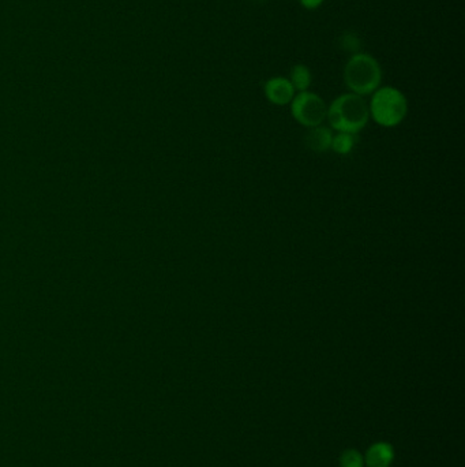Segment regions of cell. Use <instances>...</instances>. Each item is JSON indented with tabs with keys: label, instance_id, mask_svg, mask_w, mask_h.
Returning <instances> with one entry per match:
<instances>
[{
	"label": "cell",
	"instance_id": "1",
	"mask_svg": "<svg viewBox=\"0 0 465 467\" xmlns=\"http://www.w3.org/2000/svg\"><path fill=\"white\" fill-rule=\"evenodd\" d=\"M326 119L337 133L357 134L366 128L370 119L368 104L363 96L344 93L327 107Z\"/></svg>",
	"mask_w": 465,
	"mask_h": 467
},
{
	"label": "cell",
	"instance_id": "2",
	"mask_svg": "<svg viewBox=\"0 0 465 467\" xmlns=\"http://www.w3.org/2000/svg\"><path fill=\"white\" fill-rule=\"evenodd\" d=\"M344 82L351 93L373 95L382 82V69L378 60L368 53H355L344 67Z\"/></svg>",
	"mask_w": 465,
	"mask_h": 467
},
{
	"label": "cell",
	"instance_id": "3",
	"mask_svg": "<svg viewBox=\"0 0 465 467\" xmlns=\"http://www.w3.org/2000/svg\"><path fill=\"white\" fill-rule=\"evenodd\" d=\"M370 117L382 128H396L408 114V100L394 86L378 88L368 104Z\"/></svg>",
	"mask_w": 465,
	"mask_h": 467
},
{
	"label": "cell",
	"instance_id": "4",
	"mask_svg": "<svg viewBox=\"0 0 465 467\" xmlns=\"http://www.w3.org/2000/svg\"><path fill=\"white\" fill-rule=\"evenodd\" d=\"M291 112L299 125L312 129L325 122L327 106L319 95L306 91L295 95L291 101Z\"/></svg>",
	"mask_w": 465,
	"mask_h": 467
},
{
	"label": "cell",
	"instance_id": "5",
	"mask_svg": "<svg viewBox=\"0 0 465 467\" xmlns=\"http://www.w3.org/2000/svg\"><path fill=\"white\" fill-rule=\"evenodd\" d=\"M295 89L286 77H273L265 82V97L275 106H288L295 97Z\"/></svg>",
	"mask_w": 465,
	"mask_h": 467
},
{
	"label": "cell",
	"instance_id": "6",
	"mask_svg": "<svg viewBox=\"0 0 465 467\" xmlns=\"http://www.w3.org/2000/svg\"><path fill=\"white\" fill-rule=\"evenodd\" d=\"M394 461V450L392 444L379 442L373 444L364 457L367 467H389Z\"/></svg>",
	"mask_w": 465,
	"mask_h": 467
},
{
	"label": "cell",
	"instance_id": "7",
	"mask_svg": "<svg viewBox=\"0 0 465 467\" xmlns=\"http://www.w3.org/2000/svg\"><path fill=\"white\" fill-rule=\"evenodd\" d=\"M331 141H333L331 130L322 125L309 129V133L306 134V145L315 154H325L330 151Z\"/></svg>",
	"mask_w": 465,
	"mask_h": 467
},
{
	"label": "cell",
	"instance_id": "8",
	"mask_svg": "<svg viewBox=\"0 0 465 467\" xmlns=\"http://www.w3.org/2000/svg\"><path fill=\"white\" fill-rule=\"evenodd\" d=\"M290 81H291L295 91H298V92L309 91L311 82H312L310 69L306 64H295L292 67Z\"/></svg>",
	"mask_w": 465,
	"mask_h": 467
},
{
	"label": "cell",
	"instance_id": "9",
	"mask_svg": "<svg viewBox=\"0 0 465 467\" xmlns=\"http://www.w3.org/2000/svg\"><path fill=\"white\" fill-rule=\"evenodd\" d=\"M357 139L356 134L351 133H337L333 136L331 141V151H334L337 155H349L356 144Z\"/></svg>",
	"mask_w": 465,
	"mask_h": 467
},
{
	"label": "cell",
	"instance_id": "10",
	"mask_svg": "<svg viewBox=\"0 0 465 467\" xmlns=\"http://www.w3.org/2000/svg\"><path fill=\"white\" fill-rule=\"evenodd\" d=\"M338 44H340V48L348 53L355 55V53H359L360 52V48H362V40L359 38V36L353 32H348V33H344L340 40H338Z\"/></svg>",
	"mask_w": 465,
	"mask_h": 467
},
{
	"label": "cell",
	"instance_id": "11",
	"mask_svg": "<svg viewBox=\"0 0 465 467\" xmlns=\"http://www.w3.org/2000/svg\"><path fill=\"white\" fill-rule=\"evenodd\" d=\"M364 459L356 450H347L340 457V467H363Z\"/></svg>",
	"mask_w": 465,
	"mask_h": 467
},
{
	"label": "cell",
	"instance_id": "12",
	"mask_svg": "<svg viewBox=\"0 0 465 467\" xmlns=\"http://www.w3.org/2000/svg\"><path fill=\"white\" fill-rule=\"evenodd\" d=\"M325 0H299V3L307 10H316L323 4Z\"/></svg>",
	"mask_w": 465,
	"mask_h": 467
}]
</instances>
